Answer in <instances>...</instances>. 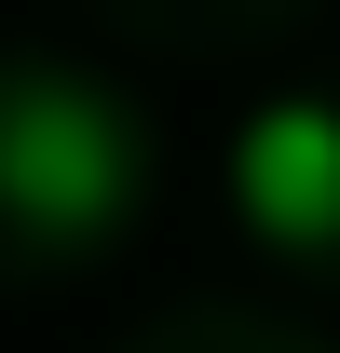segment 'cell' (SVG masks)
<instances>
[{
  "label": "cell",
  "instance_id": "1",
  "mask_svg": "<svg viewBox=\"0 0 340 353\" xmlns=\"http://www.w3.org/2000/svg\"><path fill=\"white\" fill-rule=\"evenodd\" d=\"M136 176H150V150H136V109H123V95L68 82V68H41V82L0 95V204H14L28 231L95 245V231L136 204Z\"/></svg>",
  "mask_w": 340,
  "mask_h": 353
},
{
  "label": "cell",
  "instance_id": "2",
  "mask_svg": "<svg viewBox=\"0 0 340 353\" xmlns=\"http://www.w3.org/2000/svg\"><path fill=\"white\" fill-rule=\"evenodd\" d=\"M232 204H245L272 245H340V109L272 95V109L232 136Z\"/></svg>",
  "mask_w": 340,
  "mask_h": 353
}]
</instances>
